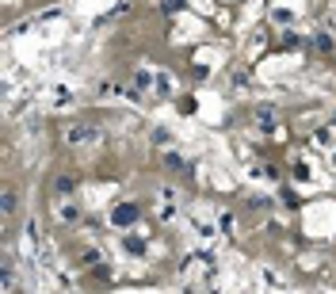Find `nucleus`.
<instances>
[{"mask_svg": "<svg viewBox=\"0 0 336 294\" xmlns=\"http://www.w3.org/2000/svg\"><path fill=\"white\" fill-rule=\"evenodd\" d=\"M115 222H134V210H115Z\"/></svg>", "mask_w": 336, "mask_h": 294, "instance_id": "2", "label": "nucleus"}, {"mask_svg": "<svg viewBox=\"0 0 336 294\" xmlns=\"http://www.w3.org/2000/svg\"><path fill=\"white\" fill-rule=\"evenodd\" d=\"M65 145H84V141H96V126H84V122H77V126H65Z\"/></svg>", "mask_w": 336, "mask_h": 294, "instance_id": "1", "label": "nucleus"}]
</instances>
